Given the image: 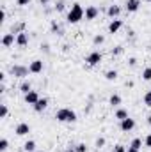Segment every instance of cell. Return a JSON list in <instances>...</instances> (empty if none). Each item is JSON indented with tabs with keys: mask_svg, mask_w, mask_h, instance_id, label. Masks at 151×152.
I'll return each instance as SVG.
<instances>
[{
	"mask_svg": "<svg viewBox=\"0 0 151 152\" xmlns=\"http://www.w3.org/2000/svg\"><path fill=\"white\" fill-rule=\"evenodd\" d=\"M84 14H85L84 7L80 4H73L71 9H70V12H68V23H78L84 18Z\"/></svg>",
	"mask_w": 151,
	"mask_h": 152,
	"instance_id": "1",
	"label": "cell"
},
{
	"mask_svg": "<svg viewBox=\"0 0 151 152\" xmlns=\"http://www.w3.org/2000/svg\"><path fill=\"white\" fill-rule=\"evenodd\" d=\"M55 118L59 122H75L76 120V113L70 108H61L57 113H55Z\"/></svg>",
	"mask_w": 151,
	"mask_h": 152,
	"instance_id": "2",
	"label": "cell"
},
{
	"mask_svg": "<svg viewBox=\"0 0 151 152\" xmlns=\"http://www.w3.org/2000/svg\"><path fill=\"white\" fill-rule=\"evenodd\" d=\"M85 62H87L89 66H98V64L101 62V53H100V51H93V53H89V55L85 57Z\"/></svg>",
	"mask_w": 151,
	"mask_h": 152,
	"instance_id": "3",
	"label": "cell"
},
{
	"mask_svg": "<svg viewBox=\"0 0 151 152\" xmlns=\"http://www.w3.org/2000/svg\"><path fill=\"white\" fill-rule=\"evenodd\" d=\"M39 99H41V97H39V94L36 90H30L29 94H25V103H27V104H32V106H34Z\"/></svg>",
	"mask_w": 151,
	"mask_h": 152,
	"instance_id": "4",
	"label": "cell"
},
{
	"mask_svg": "<svg viewBox=\"0 0 151 152\" xmlns=\"http://www.w3.org/2000/svg\"><path fill=\"white\" fill-rule=\"evenodd\" d=\"M100 14V11H98V7H94V5H89V7H85V20H96V16Z\"/></svg>",
	"mask_w": 151,
	"mask_h": 152,
	"instance_id": "5",
	"label": "cell"
},
{
	"mask_svg": "<svg viewBox=\"0 0 151 152\" xmlns=\"http://www.w3.org/2000/svg\"><path fill=\"white\" fill-rule=\"evenodd\" d=\"M135 127V120L133 118H124V120H121V131H124V133H128V131H132Z\"/></svg>",
	"mask_w": 151,
	"mask_h": 152,
	"instance_id": "6",
	"label": "cell"
},
{
	"mask_svg": "<svg viewBox=\"0 0 151 152\" xmlns=\"http://www.w3.org/2000/svg\"><path fill=\"white\" fill-rule=\"evenodd\" d=\"M14 133H16L18 136H25V134H29V133H30V126H29V124H25V122H21V124H18V126H16Z\"/></svg>",
	"mask_w": 151,
	"mask_h": 152,
	"instance_id": "7",
	"label": "cell"
},
{
	"mask_svg": "<svg viewBox=\"0 0 151 152\" xmlns=\"http://www.w3.org/2000/svg\"><path fill=\"white\" fill-rule=\"evenodd\" d=\"M141 7V0H126V11L128 12H137Z\"/></svg>",
	"mask_w": 151,
	"mask_h": 152,
	"instance_id": "8",
	"label": "cell"
},
{
	"mask_svg": "<svg viewBox=\"0 0 151 152\" xmlns=\"http://www.w3.org/2000/svg\"><path fill=\"white\" fill-rule=\"evenodd\" d=\"M16 44L18 46H27L29 44V34L27 32H18L16 34Z\"/></svg>",
	"mask_w": 151,
	"mask_h": 152,
	"instance_id": "9",
	"label": "cell"
},
{
	"mask_svg": "<svg viewBox=\"0 0 151 152\" xmlns=\"http://www.w3.org/2000/svg\"><path fill=\"white\" fill-rule=\"evenodd\" d=\"M121 27H123V21L115 18V20H112V21L109 23V32H110V34H115V32L121 30Z\"/></svg>",
	"mask_w": 151,
	"mask_h": 152,
	"instance_id": "10",
	"label": "cell"
},
{
	"mask_svg": "<svg viewBox=\"0 0 151 152\" xmlns=\"http://www.w3.org/2000/svg\"><path fill=\"white\" fill-rule=\"evenodd\" d=\"M30 73V69H27V67H23V66H13V75L14 76H27Z\"/></svg>",
	"mask_w": 151,
	"mask_h": 152,
	"instance_id": "11",
	"label": "cell"
},
{
	"mask_svg": "<svg viewBox=\"0 0 151 152\" xmlns=\"http://www.w3.org/2000/svg\"><path fill=\"white\" fill-rule=\"evenodd\" d=\"M29 69H30L32 75H39V73L43 71V60H34V62L29 66Z\"/></svg>",
	"mask_w": 151,
	"mask_h": 152,
	"instance_id": "12",
	"label": "cell"
},
{
	"mask_svg": "<svg viewBox=\"0 0 151 152\" xmlns=\"http://www.w3.org/2000/svg\"><path fill=\"white\" fill-rule=\"evenodd\" d=\"M14 42H16L14 34H5V36L2 37V44H4V48H9V46H13Z\"/></svg>",
	"mask_w": 151,
	"mask_h": 152,
	"instance_id": "13",
	"label": "cell"
},
{
	"mask_svg": "<svg viewBox=\"0 0 151 152\" xmlns=\"http://www.w3.org/2000/svg\"><path fill=\"white\" fill-rule=\"evenodd\" d=\"M107 14H109V16H110V18H114V20H115V18H117V16H119V14H121V7H119V5H115V4H114V5H110V7H109V9H107Z\"/></svg>",
	"mask_w": 151,
	"mask_h": 152,
	"instance_id": "14",
	"label": "cell"
},
{
	"mask_svg": "<svg viewBox=\"0 0 151 152\" xmlns=\"http://www.w3.org/2000/svg\"><path fill=\"white\" fill-rule=\"evenodd\" d=\"M46 106H48V99H46V97H41L38 103L34 104V110H36V112H43Z\"/></svg>",
	"mask_w": 151,
	"mask_h": 152,
	"instance_id": "15",
	"label": "cell"
},
{
	"mask_svg": "<svg viewBox=\"0 0 151 152\" xmlns=\"http://www.w3.org/2000/svg\"><path fill=\"white\" fill-rule=\"evenodd\" d=\"M23 151H25V152H34V151H36V142H34V140H29V142H25V145H23Z\"/></svg>",
	"mask_w": 151,
	"mask_h": 152,
	"instance_id": "16",
	"label": "cell"
},
{
	"mask_svg": "<svg viewBox=\"0 0 151 152\" xmlns=\"http://www.w3.org/2000/svg\"><path fill=\"white\" fill-rule=\"evenodd\" d=\"M115 118H119V120L128 118V112H126V110H123V108H119V110L115 112Z\"/></svg>",
	"mask_w": 151,
	"mask_h": 152,
	"instance_id": "17",
	"label": "cell"
},
{
	"mask_svg": "<svg viewBox=\"0 0 151 152\" xmlns=\"http://www.w3.org/2000/svg\"><path fill=\"white\" fill-rule=\"evenodd\" d=\"M20 90H21L23 94H29V92H30V81H23V83L20 85Z\"/></svg>",
	"mask_w": 151,
	"mask_h": 152,
	"instance_id": "18",
	"label": "cell"
},
{
	"mask_svg": "<svg viewBox=\"0 0 151 152\" xmlns=\"http://www.w3.org/2000/svg\"><path fill=\"white\" fill-rule=\"evenodd\" d=\"M109 103H110L112 106H117V104H121V97H119L117 94H114V96H110V99H109Z\"/></svg>",
	"mask_w": 151,
	"mask_h": 152,
	"instance_id": "19",
	"label": "cell"
},
{
	"mask_svg": "<svg viewBox=\"0 0 151 152\" xmlns=\"http://www.w3.org/2000/svg\"><path fill=\"white\" fill-rule=\"evenodd\" d=\"M130 147H133V149H137V151H139V149L142 147V140H141V138H135V140H132Z\"/></svg>",
	"mask_w": 151,
	"mask_h": 152,
	"instance_id": "20",
	"label": "cell"
},
{
	"mask_svg": "<svg viewBox=\"0 0 151 152\" xmlns=\"http://www.w3.org/2000/svg\"><path fill=\"white\" fill-rule=\"evenodd\" d=\"M105 78H107L109 81H114V80L117 78V71H107V73H105Z\"/></svg>",
	"mask_w": 151,
	"mask_h": 152,
	"instance_id": "21",
	"label": "cell"
},
{
	"mask_svg": "<svg viewBox=\"0 0 151 152\" xmlns=\"http://www.w3.org/2000/svg\"><path fill=\"white\" fill-rule=\"evenodd\" d=\"M142 78H144L146 81H151V67H146V69L142 71Z\"/></svg>",
	"mask_w": 151,
	"mask_h": 152,
	"instance_id": "22",
	"label": "cell"
},
{
	"mask_svg": "<svg viewBox=\"0 0 151 152\" xmlns=\"http://www.w3.org/2000/svg\"><path fill=\"white\" fill-rule=\"evenodd\" d=\"M7 147H9V142H7L5 138H2V140H0V151H2V152L7 151Z\"/></svg>",
	"mask_w": 151,
	"mask_h": 152,
	"instance_id": "23",
	"label": "cell"
},
{
	"mask_svg": "<svg viewBox=\"0 0 151 152\" xmlns=\"http://www.w3.org/2000/svg\"><path fill=\"white\" fill-rule=\"evenodd\" d=\"M144 104H148V106H151V90H150V92H146V94H144Z\"/></svg>",
	"mask_w": 151,
	"mask_h": 152,
	"instance_id": "24",
	"label": "cell"
},
{
	"mask_svg": "<svg viewBox=\"0 0 151 152\" xmlns=\"http://www.w3.org/2000/svg\"><path fill=\"white\" fill-rule=\"evenodd\" d=\"M5 117H7V106L2 104L0 106V118H5Z\"/></svg>",
	"mask_w": 151,
	"mask_h": 152,
	"instance_id": "25",
	"label": "cell"
},
{
	"mask_svg": "<svg viewBox=\"0 0 151 152\" xmlns=\"http://www.w3.org/2000/svg\"><path fill=\"white\" fill-rule=\"evenodd\" d=\"M103 41H105V37H103V36H100V34H98V36H94V39H93V42H94V44H101Z\"/></svg>",
	"mask_w": 151,
	"mask_h": 152,
	"instance_id": "26",
	"label": "cell"
},
{
	"mask_svg": "<svg viewBox=\"0 0 151 152\" xmlns=\"http://www.w3.org/2000/svg\"><path fill=\"white\" fill-rule=\"evenodd\" d=\"M75 151L76 152H87V147H85V143H78L75 147Z\"/></svg>",
	"mask_w": 151,
	"mask_h": 152,
	"instance_id": "27",
	"label": "cell"
},
{
	"mask_svg": "<svg viewBox=\"0 0 151 152\" xmlns=\"http://www.w3.org/2000/svg\"><path fill=\"white\" fill-rule=\"evenodd\" d=\"M55 11H59V12H61V11H64V2H62V0H59V2H57Z\"/></svg>",
	"mask_w": 151,
	"mask_h": 152,
	"instance_id": "28",
	"label": "cell"
},
{
	"mask_svg": "<svg viewBox=\"0 0 151 152\" xmlns=\"http://www.w3.org/2000/svg\"><path fill=\"white\" fill-rule=\"evenodd\" d=\"M52 30H53V32H59V34L62 32V28H61V27H59L57 23H52Z\"/></svg>",
	"mask_w": 151,
	"mask_h": 152,
	"instance_id": "29",
	"label": "cell"
},
{
	"mask_svg": "<svg viewBox=\"0 0 151 152\" xmlns=\"http://www.w3.org/2000/svg\"><path fill=\"white\" fill-rule=\"evenodd\" d=\"M103 145H105V138H98V140H96V147L100 149V147H103Z\"/></svg>",
	"mask_w": 151,
	"mask_h": 152,
	"instance_id": "30",
	"label": "cell"
},
{
	"mask_svg": "<svg viewBox=\"0 0 151 152\" xmlns=\"http://www.w3.org/2000/svg\"><path fill=\"white\" fill-rule=\"evenodd\" d=\"M16 2H18V5H29L32 0H16Z\"/></svg>",
	"mask_w": 151,
	"mask_h": 152,
	"instance_id": "31",
	"label": "cell"
},
{
	"mask_svg": "<svg viewBox=\"0 0 151 152\" xmlns=\"http://www.w3.org/2000/svg\"><path fill=\"white\" fill-rule=\"evenodd\" d=\"M114 152H126V149H124L123 145H115V149H114Z\"/></svg>",
	"mask_w": 151,
	"mask_h": 152,
	"instance_id": "32",
	"label": "cell"
},
{
	"mask_svg": "<svg viewBox=\"0 0 151 152\" xmlns=\"http://www.w3.org/2000/svg\"><path fill=\"white\" fill-rule=\"evenodd\" d=\"M121 53H123V48H121V46H117V48L112 51V55H121Z\"/></svg>",
	"mask_w": 151,
	"mask_h": 152,
	"instance_id": "33",
	"label": "cell"
},
{
	"mask_svg": "<svg viewBox=\"0 0 151 152\" xmlns=\"http://www.w3.org/2000/svg\"><path fill=\"white\" fill-rule=\"evenodd\" d=\"M144 143H146V147H151V134H148V136H146Z\"/></svg>",
	"mask_w": 151,
	"mask_h": 152,
	"instance_id": "34",
	"label": "cell"
},
{
	"mask_svg": "<svg viewBox=\"0 0 151 152\" xmlns=\"http://www.w3.org/2000/svg\"><path fill=\"white\" fill-rule=\"evenodd\" d=\"M126 152H139V151H137V149H133V147H128V151H126Z\"/></svg>",
	"mask_w": 151,
	"mask_h": 152,
	"instance_id": "35",
	"label": "cell"
},
{
	"mask_svg": "<svg viewBox=\"0 0 151 152\" xmlns=\"http://www.w3.org/2000/svg\"><path fill=\"white\" fill-rule=\"evenodd\" d=\"M39 2H41L43 5H46V4H50V0H39Z\"/></svg>",
	"mask_w": 151,
	"mask_h": 152,
	"instance_id": "36",
	"label": "cell"
},
{
	"mask_svg": "<svg viewBox=\"0 0 151 152\" xmlns=\"http://www.w3.org/2000/svg\"><path fill=\"white\" fill-rule=\"evenodd\" d=\"M64 152H76L75 149H68V151H64Z\"/></svg>",
	"mask_w": 151,
	"mask_h": 152,
	"instance_id": "37",
	"label": "cell"
},
{
	"mask_svg": "<svg viewBox=\"0 0 151 152\" xmlns=\"http://www.w3.org/2000/svg\"><path fill=\"white\" fill-rule=\"evenodd\" d=\"M148 122H150V124H151V115H150V117H148Z\"/></svg>",
	"mask_w": 151,
	"mask_h": 152,
	"instance_id": "38",
	"label": "cell"
},
{
	"mask_svg": "<svg viewBox=\"0 0 151 152\" xmlns=\"http://www.w3.org/2000/svg\"><path fill=\"white\" fill-rule=\"evenodd\" d=\"M146 2H151V0H146Z\"/></svg>",
	"mask_w": 151,
	"mask_h": 152,
	"instance_id": "39",
	"label": "cell"
}]
</instances>
